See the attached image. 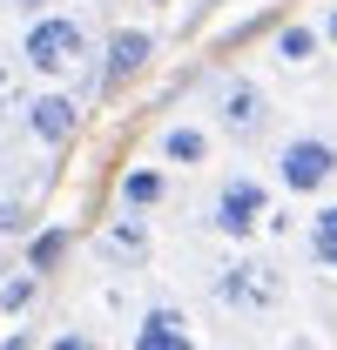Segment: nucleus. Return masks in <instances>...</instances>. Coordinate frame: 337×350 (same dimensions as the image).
<instances>
[{
    "label": "nucleus",
    "instance_id": "nucleus-1",
    "mask_svg": "<svg viewBox=\"0 0 337 350\" xmlns=\"http://www.w3.org/2000/svg\"><path fill=\"white\" fill-rule=\"evenodd\" d=\"M34 81H68L75 68H88L95 61V41H88L82 14H68V7H47V14H34L27 27H21V54H14Z\"/></svg>",
    "mask_w": 337,
    "mask_h": 350
},
{
    "label": "nucleus",
    "instance_id": "nucleus-2",
    "mask_svg": "<svg viewBox=\"0 0 337 350\" xmlns=\"http://www.w3.org/2000/svg\"><path fill=\"white\" fill-rule=\"evenodd\" d=\"M270 129H277V101L256 75L229 68L210 81V135H223L229 148H256V142H270Z\"/></svg>",
    "mask_w": 337,
    "mask_h": 350
},
{
    "label": "nucleus",
    "instance_id": "nucleus-3",
    "mask_svg": "<svg viewBox=\"0 0 337 350\" xmlns=\"http://www.w3.org/2000/svg\"><path fill=\"white\" fill-rule=\"evenodd\" d=\"M210 297H216L223 310H236V317H277L284 297H290V283H284V269H277L270 256L236 250V256L210 276Z\"/></svg>",
    "mask_w": 337,
    "mask_h": 350
},
{
    "label": "nucleus",
    "instance_id": "nucleus-4",
    "mask_svg": "<svg viewBox=\"0 0 337 350\" xmlns=\"http://www.w3.org/2000/svg\"><path fill=\"white\" fill-rule=\"evenodd\" d=\"M203 222H210V236H223V243H256L263 236V222H270V182L250 169H229L223 182L210 189V209H203Z\"/></svg>",
    "mask_w": 337,
    "mask_h": 350
},
{
    "label": "nucleus",
    "instance_id": "nucleus-5",
    "mask_svg": "<svg viewBox=\"0 0 337 350\" xmlns=\"http://www.w3.org/2000/svg\"><path fill=\"white\" fill-rule=\"evenodd\" d=\"M270 182L284 189V196H324L337 182V142L317 129H297L277 142V155H270Z\"/></svg>",
    "mask_w": 337,
    "mask_h": 350
},
{
    "label": "nucleus",
    "instance_id": "nucleus-6",
    "mask_svg": "<svg viewBox=\"0 0 337 350\" xmlns=\"http://www.w3.org/2000/svg\"><path fill=\"white\" fill-rule=\"evenodd\" d=\"M21 129L34 135L41 148H68V142L82 135V101H75L61 81H41L27 101H21Z\"/></svg>",
    "mask_w": 337,
    "mask_h": 350
},
{
    "label": "nucleus",
    "instance_id": "nucleus-7",
    "mask_svg": "<svg viewBox=\"0 0 337 350\" xmlns=\"http://www.w3.org/2000/svg\"><path fill=\"white\" fill-rule=\"evenodd\" d=\"M155 54H162L155 27H142V21H135V27H115V34L101 41V75H95L101 94H122L128 81H142V75L155 68Z\"/></svg>",
    "mask_w": 337,
    "mask_h": 350
},
{
    "label": "nucleus",
    "instance_id": "nucleus-8",
    "mask_svg": "<svg viewBox=\"0 0 337 350\" xmlns=\"http://www.w3.org/2000/svg\"><path fill=\"white\" fill-rule=\"evenodd\" d=\"M95 250H101V262L108 269H149V256H155V229H149V216H128V209H115V216L101 222V236H95Z\"/></svg>",
    "mask_w": 337,
    "mask_h": 350
},
{
    "label": "nucleus",
    "instance_id": "nucleus-9",
    "mask_svg": "<svg viewBox=\"0 0 337 350\" xmlns=\"http://www.w3.org/2000/svg\"><path fill=\"white\" fill-rule=\"evenodd\" d=\"M128 350H203V344H196V323L182 304H149L128 330Z\"/></svg>",
    "mask_w": 337,
    "mask_h": 350
},
{
    "label": "nucleus",
    "instance_id": "nucleus-10",
    "mask_svg": "<svg viewBox=\"0 0 337 350\" xmlns=\"http://www.w3.org/2000/svg\"><path fill=\"white\" fill-rule=\"evenodd\" d=\"M210 155H216L210 122H162V135H155V162L162 169H210Z\"/></svg>",
    "mask_w": 337,
    "mask_h": 350
},
{
    "label": "nucleus",
    "instance_id": "nucleus-11",
    "mask_svg": "<svg viewBox=\"0 0 337 350\" xmlns=\"http://www.w3.org/2000/svg\"><path fill=\"white\" fill-rule=\"evenodd\" d=\"M115 202H122L128 216H155L168 202V169L162 162H128V169L115 175Z\"/></svg>",
    "mask_w": 337,
    "mask_h": 350
},
{
    "label": "nucleus",
    "instance_id": "nucleus-12",
    "mask_svg": "<svg viewBox=\"0 0 337 350\" xmlns=\"http://www.w3.org/2000/svg\"><path fill=\"white\" fill-rule=\"evenodd\" d=\"M68 250H75V229H68V222H34V229L21 236V269H34L47 283V276L68 262Z\"/></svg>",
    "mask_w": 337,
    "mask_h": 350
},
{
    "label": "nucleus",
    "instance_id": "nucleus-13",
    "mask_svg": "<svg viewBox=\"0 0 337 350\" xmlns=\"http://www.w3.org/2000/svg\"><path fill=\"white\" fill-rule=\"evenodd\" d=\"M317 54H324V41H317L310 21H277V27H270V61H277V68L303 75V68H317Z\"/></svg>",
    "mask_w": 337,
    "mask_h": 350
},
{
    "label": "nucleus",
    "instance_id": "nucleus-14",
    "mask_svg": "<svg viewBox=\"0 0 337 350\" xmlns=\"http://www.w3.org/2000/svg\"><path fill=\"white\" fill-rule=\"evenodd\" d=\"M303 250H310V262L324 276H337V202H317L303 216Z\"/></svg>",
    "mask_w": 337,
    "mask_h": 350
},
{
    "label": "nucleus",
    "instance_id": "nucleus-15",
    "mask_svg": "<svg viewBox=\"0 0 337 350\" xmlns=\"http://www.w3.org/2000/svg\"><path fill=\"white\" fill-rule=\"evenodd\" d=\"M41 276H34V269H0V323H21V317H27V310L41 304Z\"/></svg>",
    "mask_w": 337,
    "mask_h": 350
},
{
    "label": "nucleus",
    "instance_id": "nucleus-16",
    "mask_svg": "<svg viewBox=\"0 0 337 350\" xmlns=\"http://www.w3.org/2000/svg\"><path fill=\"white\" fill-rule=\"evenodd\" d=\"M34 229V202L27 196H0V243H21Z\"/></svg>",
    "mask_w": 337,
    "mask_h": 350
},
{
    "label": "nucleus",
    "instance_id": "nucleus-17",
    "mask_svg": "<svg viewBox=\"0 0 337 350\" xmlns=\"http://www.w3.org/2000/svg\"><path fill=\"white\" fill-rule=\"evenodd\" d=\"M41 350H101V337H95L88 323H61V330H54Z\"/></svg>",
    "mask_w": 337,
    "mask_h": 350
},
{
    "label": "nucleus",
    "instance_id": "nucleus-18",
    "mask_svg": "<svg viewBox=\"0 0 337 350\" xmlns=\"http://www.w3.org/2000/svg\"><path fill=\"white\" fill-rule=\"evenodd\" d=\"M0 350H41L34 323H27V317H21V323H7V330H0Z\"/></svg>",
    "mask_w": 337,
    "mask_h": 350
},
{
    "label": "nucleus",
    "instance_id": "nucleus-19",
    "mask_svg": "<svg viewBox=\"0 0 337 350\" xmlns=\"http://www.w3.org/2000/svg\"><path fill=\"white\" fill-rule=\"evenodd\" d=\"M310 27H317L324 54H337V0H324V7H317V21H310Z\"/></svg>",
    "mask_w": 337,
    "mask_h": 350
},
{
    "label": "nucleus",
    "instance_id": "nucleus-20",
    "mask_svg": "<svg viewBox=\"0 0 337 350\" xmlns=\"http://www.w3.org/2000/svg\"><path fill=\"white\" fill-rule=\"evenodd\" d=\"M47 7H61V0H7V14H21V21H34V14H47Z\"/></svg>",
    "mask_w": 337,
    "mask_h": 350
},
{
    "label": "nucleus",
    "instance_id": "nucleus-21",
    "mask_svg": "<svg viewBox=\"0 0 337 350\" xmlns=\"http://www.w3.org/2000/svg\"><path fill=\"white\" fill-rule=\"evenodd\" d=\"M216 7H223V0H189V14H182V21H189V27H196V21H203V14H216Z\"/></svg>",
    "mask_w": 337,
    "mask_h": 350
},
{
    "label": "nucleus",
    "instance_id": "nucleus-22",
    "mask_svg": "<svg viewBox=\"0 0 337 350\" xmlns=\"http://www.w3.org/2000/svg\"><path fill=\"white\" fill-rule=\"evenodd\" d=\"M149 7H168V0H149Z\"/></svg>",
    "mask_w": 337,
    "mask_h": 350
}]
</instances>
